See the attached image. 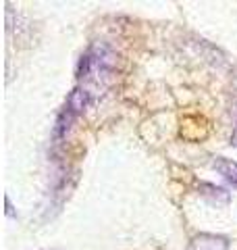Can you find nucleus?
I'll use <instances>...</instances> for the list:
<instances>
[{
    "mask_svg": "<svg viewBox=\"0 0 237 250\" xmlns=\"http://www.w3.org/2000/svg\"><path fill=\"white\" fill-rule=\"evenodd\" d=\"M200 194L204 198H208L212 205H229V200H231V196H229V192L225 188H218V186H212V184H202Z\"/></svg>",
    "mask_w": 237,
    "mask_h": 250,
    "instance_id": "obj_4",
    "label": "nucleus"
},
{
    "mask_svg": "<svg viewBox=\"0 0 237 250\" xmlns=\"http://www.w3.org/2000/svg\"><path fill=\"white\" fill-rule=\"evenodd\" d=\"M189 250H229V240L215 233H200L192 240Z\"/></svg>",
    "mask_w": 237,
    "mask_h": 250,
    "instance_id": "obj_1",
    "label": "nucleus"
},
{
    "mask_svg": "<svg viewBox=\"0 0 237 250\" xmlns=\"http://www.w3.org/2000/svg\"><path fill=\"white\" fill-rule=\"evenodd\" d=\"M77 119V115H73L69 108H62L60 115L57 117V123H54V140H65L69 136L71 127Z\"/></svg>",
    "mask_w": 237,
    "mask_h": 250,
    "instance_id": "obj_3",
    "label": "nucleus"
},
{
    "mask_svg": "<svg viewBox=\"0 0 237 250\" xmlns=\"http://www.w3.org/2000/svg\"><path fill=\"white\" fill-rule=\"evenodd\" d=\"M231 146H235V148H237V129L233 131V136H231Z\"/></svg>",
    "mask_w": 237,
    "mask_h": 250,
    "instance_id": "obj_6",
    "label": "nucleus"
},
{
    "mask_svg": "<svg viewBox=\"0 0 237 250\" xmlns=\"http://www.w3.org/2000/svg\"><path fill=\"white\" fill-rule=\"evenodd\" d=\"M90 104V92L88 90H83V88H75L73 92L67 96V106L73 115H81L85 108H88Z\"/></svg>",
    "mask_w": 237,
    "mask_h": 250,
    "instance_id": "obj_2",
    "label": "nucleus"
},
{
    "mask_svg": "<svg viewBox=\"0 0 237 250\" xmlns=\"http://www.w3.org/2000/svg\"><path fill=\"white\" fill-rule=\"evenodd\" d=\"M212 167H215L220 175H223L227 182H231L237 186V163L231 161V159H223V156H218V159L212 163Z\"/></svg>",
    "mask_w": 237,
    "mask_h": 250,
    "instance_id": "obj_5",
    "label": "nucleus"
}]
</instances>
